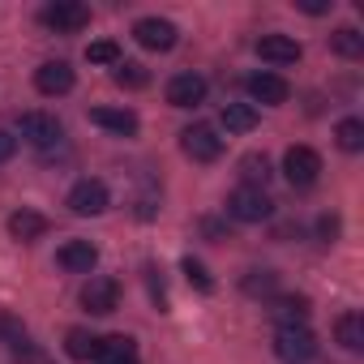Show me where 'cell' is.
Masks as SVG:
<instances>
[{"label":"cell","mask_w":364,"mask_h":364,"mask_svg":"<svg viewBox=\"0 0 364 364\" xmlns=\"http://www.w3.org/2000/svg\"><path fill=\"white\" fill-rule=\"evenodd\" d=\"M43 232H48V219H43L39 210H14V215H9V236H14V240L31 245V240H39Z\"/></svg>","instance_id":"obj_16"},{"label":"cell","mask_w":364,"mask_h":364,"mask_svg":"<svg viewBox=\"0 0 364 364\" xmlns=\"http://www.w3.org/2000/svg\"><path fill=\"white\" fill-rule=\"evenodd\" d=\"M120 364H137V355H133V360H120Z\"/></svg>","instance_id":"obj_32"},{"label":"cell","mask_w":364,"mask_h":364,"mask_svg":"<svg viewBox=\"0 0 364 364\" xmlns=\"http://www.w3.org/2000/svg\"><path fill=\"white\" fill-rule=\"evenodd\" d=\"M82 304H86L95 317L116 313V304H120V283L107 279V274H90V283L82 287Z\"/></svg>","instance_id":"obj_9"},{"label":"cell","mask_w":364,"mask_h":364,"mask_svg":"<svg viewBox=\"0 0 364 364\" xmlns=\"http://www.w3.org/2000/svg\"><path fill=\"white\" fill-rule=\"evenodd\" d=\"M112 82L124 86V90H141V86L150 82V73H146V65H137V60H120V65H112Z\"/></svg>","instance_id":"obj_22"},{"label":"cell","mask_w":364,"mask_h":364,"mask_svg":"<svg viewBox=\"0 0 364 364\" xmlns=\"http://www.w3.org/2000/svg\"><path fill=\"white\" fill-rule=\"evenodd\" d=\"M107 206H112V193H107V185H103V180H95V176L77 180V185L69 189V210H73V215H82V219H90V215H103Z\"/></svg>","instance_id":"obj_5"},{"label":"cell","mask_w":364,"mask_h":364,"mask_svg":"<svg viewBox=\"0 0 364 364\" xmlns=\"http://www.w3.org/2000/svg\"><path fill=\"white\" fill-rule=\"evenodd\" d=\"M300 9H304V14H326L330 5H321V0H309V5H300Z\"/></svg>","instance_id":"obj_31"},{"label":"cell","mask_w":364,"mask_h":364,"mask_svg":"<svg viewBox=\"0 0 364 364\" xmlns=\"http://www.w3.org/2000/svg\"><path fill=\"white\" fill-rule=\"evenodd\" d=\"M90 120H95L99 129L116 133V137H133V133H137V116H133L129 107H95Z\"/></svg>","instance_id":"obj_15"},{"label":"cell","mask_w":364,"mask_h":364,"mask_svg":"<svg viewBox=\"0 0 364 364\" xmlns=\"http://www.w3.org/2000/svg\"><path fill=\"white\" fill-rule=\"evenodd\" d=\"M334 338L347 347V351H360L364 347V317L351 309V313H343L338 321H334Z\"/></svg>","instance_id":"obj_18"},{"label":"cell","mask_w":364,"mask_h":364,"mask_svg":"<svg viewBox=\"0 0 364 364\" xmlns=\"http://www.w3.org/2000/svg\"><path fill=\"white\" fill-rule=\"evenodd\" d=\"M223 129L228 133H253L257 129V107L253 103H228L223 107Z\"/></svg>","instance_id":"obj_19"},{"label":"cell","mask_w":364,"mask_h":364,"mask_svg":"<svg viewBox=\"0 0 364 364\" xmlns=\"http://www.w3.org/2000/svg\"><path fill=\"white\" fill-rule=\"evenodd\" d=\"M330 48H334L338 56H347V60H360V56H364V35H360L355 26H338V31L330 35Z\"/></svg>","instance_id":"obj_21"},{"label":"cell","mask_w":364,"mask_h":364,"mask_svg":"<svg viewBox=\"0 0 364 364\" xmlns=\"http://www.w3.org/2000/svg\"><path fill=\"white\" fill-rule=\"evenodd\" d=\"M228 215L236 219V223H266L270 215H274V202H270V193L266 189H236L232 198H228Z\"/></svg>","instance_id":"obj_3"},{"label":"cell","mask_w":364,"mask_h":364,"mask_svg":"<svg viewBox=\"0 0 364 364\" xmlns=\"http://www.w3.org/2000/svg\"><path fill=\"white\" fill-rule=\"evenodd\" d=\"M39 22L56 35H77L90 26V5H82V0H56V5L39 9Z\"/></svg>","instance_id":"obj_1"},{"label":"cell","mask_w":364,"mask_h":364,"mask_svg":"<svg viewBox=\"0 0 364 364\" xmlns=\"http://www.w3.org/2000/svg\"><path fill=\"white\" fill-rule=\"evenodd\" d=\"M274 287H279L274 270H249V279H245V291H249V296H270Z\"/></svg>","instance_id":"obj_28"},{"label":"cell","mask_w":364,"mask_h":364,"mask_svg":"<svg viewBox=\"0 0 364 364\" xmlns=\"http://www.w3.org/2000/svg\"><path fill=\"white\" fill-rule=\"evenodd\" d=\"M334 137H338V146H343L347 154H355V150H364V120H355V116H347V120H338V129H334Z\"/></svg>","instance_id":"obj_24"},{"label":"cell","mask_w":364,"mask_h":364,"mask_svg":"<svg viewBox=\"0 0 364 364\" xmlns=\"http://www.w3.org/2000/svg\"><path fill=\"white\" fill-rule=\"evenodd\" d=\"M270 317H274L279 326H304V317H309V300H304V296H283V300H274Z\"/></svg>","instance_id":"obj_20"},{"label":"cell","mask_w":364,"mask_h":364,"mask_svg":"<svg viewBox=\"0 0 364 364\" xmlns=\"http://www.w3.org/2000/svg\"><path fill=\"white\" fill-rule=\"evenodd\" d=\"M206 77L202 73H176L171 82H167V103L171 107H198L202 99H206Z\"/></svg>","instance_id":"obj_11"},{"label":"cell","mask_w":364,"mask_h":364,"mask_svg":"<svg viewBox=\"0 0 364 364\" xmlns=\"http://www.w3.org/2000/svg\"><path fill=\"white\" fill-rule=\"evenodd\" d=\"M245 90H249L253 103H266V107H279V103L291 99V86H287L279 73H253V77L245 82Z\"/></svg>","instance_id":"obj_13"},{"label":"cell","mask_w":364,"mask_h":364,"mask_svg":"<svg viewBox=\"0 0 364 364\" xmlns=\"http://www.w3.org/2000/svg\"><path fill=\"white\" fill-rule=\"evenodd\" d=\"M56 262H60L65 270H73V274H90V270L99 266V249H95L90 240H65L60 253H56Z\"/></svg>","instance_id":"obj_14"},{"label":"cell","mask_w":364,"mask_h":364,"mask_svg":"<svg viewBox=\"0 0 364 364\" xmlns=\"http://www.w3.org/2000/svg\"><path fill=\"white\" fill-rule=\"evenodd\" d=\"M14 154H18V137L9 129H0V163H9Z\"/></svg>","instance_id":"obj_29"},{"label":"cell","mask_w":364,"mask_h":364,"mask_svg":"<svg viewBox=\"0 0 364 364\" xmlns=\"http://www.w3.org/2000/svg\"><path fill=\"white\" fill-rule=\"evenodd\" d=\"M317 351V334L309 326H279L274 330V355L283 364H304Z\"/></svg>","instance_id":"obj_2"},{"label":"cell","mask_w":364,"mask_h":364,"mask_svg":"<svg viewBox=\"0 0 364 364\" xmlns=\"http://www.w3.org/2000/svg\"><path fill=\"white\" fill-rule=\"evenodd\" d=\"M73 69L65 65V60H48V65H39L35 69V90L39 95H48V99H56V95H69L73 90Z\"/></svg>","instance_id":"obj_12"},{"label":"cell","mask_w":364,"mask_h":364,"mask_svg":"<svg viewBox=\"0 0 364 364\" xmlns=\"http://www.w3.org/2000/svg\"><path fill=\"white\" fill-rule=\"evenodd\" d=\"M257 56H262L266 65H274V69H287V65H300L304 48H300L291 35H262V39H257Z\"/></svg>","instance_id":"obj_10"},{"label":"cell","mask_w":364,"mask_h":364,"mask_svg":"<svg viewBox=\"0 0 364 364\" xmlns=\"http://www.w3.org/2000/svg\"><path fill=\"white\" fill-rule=\"evenodd\" d=\"M240 176H245V189H266V180H270L266 154H245L240 159Z\"/></svg>","instance_id":"obj_23"},{"label":"cell","mask_w":364,"mask_h":364,"mask_svg":"<svg viewBox=\"0 0 364 364\" xmlns=\"http://www.w3.org/2000/svg\"><path fill=\"white\" fill-rule=\"evenodd\" d=\"M283 176L291 180L296 189L317 185V176H321V154H317L313 146H287V154H283Z\"/></svg>","instance_id":"obj_4"},{"label":"cell","mask_w":364,"mask_h":364,"mask_svg":"<svg viewBox=\"0 0 364 364\" xmlns=\"http://www.w3.org/2000/svg\"><path fill=\"white\" fill-rule=\"evenodd\" d=\"M133 355H137V347H133L129 334H107V338H99L95 364H120V360H133Z\"/></svg>","instance_id":"obj_17"},{"label":"cell","mask_w":364,"mask_h":364,"mask_svg":"<svg viewBox=\"0 0 364 364\" xmlns=\"http://www.w3.org/2000/svg\"><path fill=\"white\" fill-rule=\"evenodd\" d=\"M18 129H22V137H26L31 146H39V150L60 146V137H65L60 120H56V116H48V112H26V116L18 120Z\"/></svg>","instance_id":"obj_8"},{"label":"cell","mask_w":364,"mask_h":364,"mask_svg":"<svg viewBox=\"0 0 364 364\" xmlns=\"http://www.w3.org/2000/svg\"><path fill=\"white\" fill-rule=\"evenodd\" d=\"M133 39H137L146 52H171L176 39H180V31H176V22H167V18H141V22L133 26Z\"/></svg>","instance_id":"obj_7"},{"label":"cell","mask_w":364,"mask_h":364,"mask_svg":"<svg viewBox=\"0 0 364 364\" xmlns=\"http://www.w3.org/2000/svg\"><path fill=\"white\" fill-rule=\"evenodd\" d=\"M65 351H69L73 360H95L99 338H95L90 330H69V334H65Z\"/></svg>","instance_id":"obj_25"},{"label":"cell","mask_w":364,"mask_h":364,"mask_svg":"<svg viewBox=\"0 0 364 364\" xmlns=\"http://www.w3.org/2000/svg\"><path fill=\"white\" fill-rule=\"evenodd\" d=\"M86 60H90V65H120V48H116L112 39H99V43L86 48Z\"/></svg>","instance_id":"obj_27"},{"label":"cell","mask_w":364,"mask_h":364,"mask_svg":"<svg viewBox=\"0 0 364 364\" xmlns=\"http://www.w3.org/2000/svg\"><path fill=\"white\" fill-rule=\"evenodd\" d=\"M180 150H185L189 159H198V163H215L223 154V137H219L215 124H189L185 133H180Z\"/></svg>","instance_id":"obj_6"},{"label":"cell","mask_w":364,"mask_h":364,"mask_svg":"<svg viewBox=\"0 0 364 364\" xmlns=\"http://www.w3.org/2000/svg\"><path fill=\"white\" fill-rule=\"evenodd\" d=\"M317 232H321V240H334V232H338V219H330V215H326V219L317 223Z\"/></svg>","instance_id":"obj_30"},{"label":"cell","mask_w":364,"mask_h":364,"mask_svg":"<svg viewBox=\"0 0 364 364\" xmlns=\"http://www.w3.org/2000/svg\"><path fill=\"white\" fill-rule=\"evenodd\" d=\"M180 270H185L189 287H198V291H215V279H210V270H206L198 257H185V262H180Z\"/></svg>","instance_id":"obj_26"}]
</instances>
